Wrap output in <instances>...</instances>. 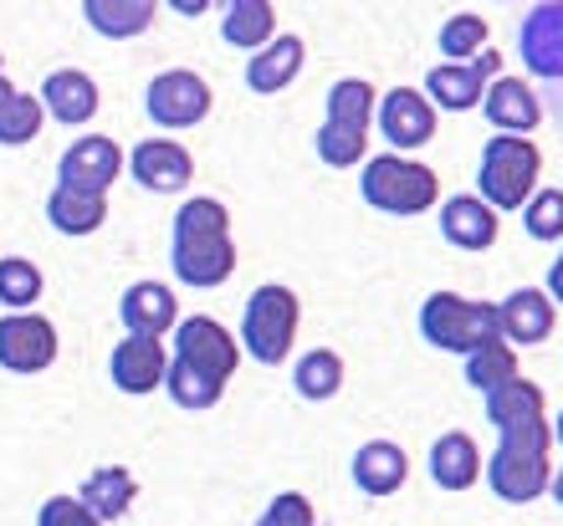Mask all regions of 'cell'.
I'll list each match as a JSON object with an SVG mask.
<instances>
[{"label": "cell", "mask_w": 563, "mask_h": 526, "mask_svg": "<svg viewBox=\"0 0 563 526\" xmlns=\"http://www.w3.org/2000/svg\"><path fill=\"white\" fill-rule=\"evenodd\" d=\"M169 266L185 287H221L236 271V246H231V215L221 200L195 194L175 210L169 231Z\"/></svg>", "instance_id": "6da1fadb"}, {"label": "cell", "mask_w": 563, "mask_h": 526, "mask_svg": "<svg viewBox=\"0 0 563 526\" xmlns=\"http://www.w3.org/2000/svg\"><path fill=\"white\" fill-rule=\"evenodd\" d=\"M358 194L379 215L410 220L441 205V175L420 159H405V154H374L358 169Z\"/></svg>", "instance_id": "7a4b0ae2"}, {"label": "cell", "mask_w": 563, "mask_h": 526, "mask_svg": "<svg viewBox=\"0 0 563 526\" xmlns=\"http://www.w3.org/2000/svg\"><path fill=\"white\" fill-rule=\"evenodd\" d=\"M297 327H302V302H297L292 287L267 281L246 296V312H241V348L252 352V363L277 368L292 358Z\"/></svg>", "instance_id": "3957f363"}, {"label": "cell", "mask_w": 563, "mask_h": 526, "mask_svg": "<svg viewBox=\"0 0 563 526\" xmlns=\"http://www.w3.org/2000/svg\"><path fill=\"white\" fill-rule=\"evenodd\" d=\"M538 169H543V154H538L533 138L492 133V144L482 148V164H476V194H482L497 215L522 210L528 194L538 190Z\"/></svg>", "instance_id": "277c9868"}, {"label": "cell", "mask_w": 563, "mask_h": 526, "mask_svg": "<svg viewBox=\"0 0 563 526\" xmlns=\"http://www.w3.org/2000/svg\"><path fill=\"white\" fill-rule=\"evenodd\" d=\"M420 337H426L430 348L466 358L487 337H503L497 333V302H472V296H461V292H430L420 302Z\"/></svg>", "instance_id": "5b68a950"}, {"label": "cell", "mask_w": 563, "mask_h": 526, "mask_svg": "<svg viewBox=\"0 0 563 526\" xmlns=\"http://www.w3.org/2000/svg\"><path fill=\"white\" fill-rule=\"evenodd\" d=\"M518 61L543 82V113H563V0H538L518 21Z\"/></svg>", "instance_id": "8992f818"}, {"label": "cell", "mask_w": 563, "mask_h": 526, "mask_svg": "<svg viewBox=\"0 0 563 526\" xmlns=\"http://www.w3.org/2000/svg\"><path fill=\"white\" fill-rule=\"evenodd\" d=\"M492 77H503V52L487 46V52H476L472 61H441V67H430L426 72V98L435 113H472L482 108L487 98Z\"/></svg>", "instance_id": "52a82bcc"}, {"label": "cell", "mask_w": 563, "mask_h": 526, "mask_svg": "<svg viewBox=\"0 0 563 526\" xmlns=\"http://www.w3.org/2000/svg\"><path fill=\"white\" fill-rule=\"evenodd\" d=\"M210 82L190 67H169L144 88V108L159 128H195L200 117H210Z\"/></svg>", "instance_id": "ba28073f"}, {"label": "cell", "mask_w": 563, "mask_h": 526, "mask_svg": "<svg viewBox=\"0 0 563 526\" xmlns=\"http://www.w3.org/2000/svg\"><path fill=\"white\" fill-rule=\"evenodd\" d=\"M487 481H492V496L507 501V506H528L549 491L553 481V466H549V450H533V445H512L503 439L497 455L487 460Z\"/></svg>", "instance_id": "9c48e42d"}, {"label": "cell", "mask_w": 563, "mask_h": 526, "mask_svg": "<svg viewBox=\"0 0 563 526\" xmlns=\"http://www.w3.org/2000/svg\"><path fill=\"white\" fill-rule=\"evenodd\" d=\"M374 123L385 133L389 154H410V148H426L441 128V113L430 108V98L420 88H389L374 108Z\"/></svg>", "instance_id": "30bf717a"}, {"label": "cell", "mask_w": 563, "mask_h": 526, "mask_svg": "<svg viewBox=\"0 0 563 526\" xmlns=\"http://www.w3.org/2000/svg\"><path fill=\"white\" fill-rule=\"evenodd\" d=\"M175 363H185V368H195V373H206V379L225 383L241 363V343L225 333L221 322L185 317V322H175Z\"/></svg>", "instance_id": "8fae6325"}, {"label": "cell", "mask_w": 563, "mask_h": 526, "mask_svg": "<svg viewBox=\"0 0 563 526\" xmlns=\"http://www.w3.org/2000/svg\"><path fill=\"white\" fill-rule=\"evenodd\" d=\"M57 363V327L42 312H11L0 322V368L5 373H42Z\"/></svg>", "instance_id": "7c38bea8"}, {"label": "cell", "mask_w": 563, "mask_h": 526, "mask_svg": "<svg viewBox=\"0 0 563 526\" xmlns=\"http://www.w3.org/2000/svg\"><path fill=\"white\" fill-rule=\"evenodd\" d=\"M123 175V148L103 133H88L77 138L67 154L57 159V184L77 194H108V184Z\"/></svg>", "instance_id": "4fadbf2b"}, {"label": "cell", "mask_w": 563, "mask_h": 526, "mask_svg": "<svg viewBox=\"0 0 563 526\" xmlns=\"http://www.w3.org/2000/svg\"><path fill=\"white\" fill-rule=\"evenodd\" d=\"M553 322H559V307L549 302L543 287H518L497 302V333L512 348H533V343H549Z\"/></svg>", "instance_id": "5bb4252c"}, {"label": "cell", "mask_w": 563, "mask_h": 526, "mask_svg": "<svg viewBox=\"0 0 563 526\" xmlns=\"http://www.w3.org/2000/svg\"><path fill=\"white\" fill-rule=\"evenodd\" d=\"M129 175L154 194H179V190H190L195 159H190V148L175 144V138H144L129 154Z\"/></svg>", "instance_id": "9a60e30c"}, {"label": "cell", "mask_w": 563, "mask_h": 526, "mask_svg": "<svg viewBox=\"0 0 563 526\" xmlns=\"http://www.w3.org/2000/svg\"><path fill=\"white\" fill-rule=\"evenodd\" d=\"M482 113L497 133H512V138H528V133L543 123V98L533 92L528 77H492L487 98H482Z\"/></svg>", "instance_id": "2e32d148"}, {"label": "cell", "mask_w": 563, "mask_h": 526, "mask_svg": "<svg viewBox=\"0 0 563 526\" xmlns=\"http://www.w3.org/2000/svg\"><path fill=\"white\" fill-rule=\"evenodd\" d=\"M164 368H169V358H164V343L159 337H139L129 333L113 348V358H108V373H113V383H119L123 394H154L164 383Z\"/></svg>", "instance_id": "e0dca14e"}, {"label": "cell", "mask_w": 563, "mask_h": 526, "mask_svg": "<svg viewBox=\"0 0 563 526\" xmlns=\"http://www.w3.org/2000/svg\"><path fill=\"white\" fill-rule=\"evenodd\" d=\"M497 225H503V215L482 194H451V200H441V235L456 250H472V256L487 250L497 240Z\"/></svg>", "instance_id": "ac0fdd59"}, {"label": "cell", "mask_w": 563, "mask_h": 526, "mask_svg": "<svg viewBox=\"0 0 563 526\" xmlns=\"http://www.w3.org/2000/svg\"><path fill=\"white\" fill-rule=\"evenodd\" d=\"M119 317H123V327L139 337H164L179 322V302L164 281H134L119 302Z\"/></svg>", "instance_id": "d6986e66"}, {"label": "cell", "mask_w": 563, "mask_h": 526, "mask_svg": "<svg viewBox=\"0 0 563 526\" xmlns=\"http://www.w3.org/2000/svg\"><path fill=\"white\" fill-rule=\"evenodd\" d=\"M405 475H410V455H405L395 439H369V445H358L354 485L364 491V496H374V501L395 496V491L405 485Z\"/></svg>", "instance_id": "ffe728a7"}, {"label": "cell", "mask_w": 563, "mask_h": 526, "mask_svg": "<svg viewBox=\"0 0 563 526\" xmlns=\"http://www.w3.org/2000/svg\"><path fill=\"white\" fill-rule=\"evenodd\" d=\"M302 61H308V42L302 36H272L262 52H252L246 61V88L272 98V92L292 88V77L302 72Z\"/></svg>", "instance_id": "44dd1931"}, {"label": "cell", "mask_w": 563, "mask_h": 526, "mask_svg": "<svg viewBox=\"0 0 563 526\" xmlns=\"http://www.w3.org/2000/svg\"><path fill=\"white\" fill-rule=\"evenodd\" d=\"M42 108L57 123L77 128V123H88L98 113V82L88 72H77V67H62V72H46L42 77Z\"/></svg>", "instance_id": "7402d4cb"}, {"label": "cell", "mask_w": 563, "mask_h": 526, "mask_svg": "<svg viewBox=\"0 0 563 526\" xmlns=\"http://www.w3.org/2000/svg\"><path fill=\"white\" fill-rule=\"evenodd\" d=\"M430 481L441 485V491H466V485H476V475H482V450H476L472 435H461V429H445L435 445H430Z\"/></svg>", "instance_id": "603a6c76"}, {"label": "cell", "mask_w": 563, "mask_h": 526, "mask_svg": "<svg viewBox=\"0 0 563 526\" xmlns=\"http://www.w3.org/2000/svg\"><path fill=\"white\" fill-rule=\"evenodd\" d=\"M159 0H82V21L108 42H134L154 26Z\"/></svg>", "instance_id": "cb8c5ba5"}, {"label": "cell", "mask_w": 563, "mask_h": 526, "mask_svg": "<svg viewBox=\"0 0 563 526\" xmlns=\"http://www.w3.org/2000/svg\"><path fill=\"white\" fill-rule=\"evenodd\" d=\"M543 419V389H538L533 379H507L497 383V389H487V424L497 429V435H507V429H522V424Z\"/></svg>", "instance_id": "d4e9b609"}, {"label": "cell", "mask_w": 563, "mask_h": 526, "mask_svg": "<svg viewBox=\"0 0 563 526\" xmlns=\"http://www.w3.org/2000/svg\"><path fill=\"white\" fill-rule=\"evenodd\" d=\"M221 36L231 46H241V52H262V46L277 36V11H272V0H225Z\"/></svg>", "instance_id": "484cf974"}, {"label": "cell", "mask_w": 563, "mask_h": 526, "mask_svg": "<svg viewBox=\"0 0 563 526\" xmlns=\"http://www.w3.org/2000/svg\"><path fill=\"white\" fill-rule=\"evenodd\" d=\"M134 496H139V481L129 475L123 466H103V470H92L88 481H82V506H88L98 522H119L129 506H134Z\"/></svg>", "instance_id": "4316f807"}, {"label": "cell", "mask_w": 563, "mask_h": 526, "mask_svg": "<svg viewBox=\"0 0 563 526\" xmlns=\"http://www.w3.org/2000/svg\"><path fill=\"white\" fill-rule=\"evenodd\" d=\"M46 220H52V231L62 235H92L98 225L108 220V200L103 194H77V190H52L46 194Z\"/></svg>", "instance_id": "83f0119b"}, {"label": "cell", "mask_w": 563, "mask_h": 526, "mask_svg": "<svg viewBox=\"0 0 563 526\" xmlns=\"http://www.w3.org/2000/svg\"><path fill=\"white\" fill-rule=\"evenodd\" d=\"M292 389L302 399H312V404H323V399H333L343 389V358L333 348H312L302 352L292 363Z\"/></svg>", "instance_id": "f1b7e54d"}, {"label": "cell", "mask_w": 563, "mask_h": 526, "mask_svg": "<svg viewBox=\"0 0 563 526\" xmlns=\"http://www.w3.org/2000/svg\"><path fill=\"white\" fill-rule=\"evenodd\" d=\"M374 108H379V98H374V82H364V77H339V82L328 88V123L369 133Z\"/></svg>", "instance_id": "f546056e"}, {"label": "cell", "mask_w": 563, "mask_h": 526, "mask_svg": "<svg viewBox=\"0 0 563 526\" xmlns=\"http://www.w3.org/2000/svg\"><path fill=\"white\" fill-rule=\"evenodd\" d=\"M461 373H466V383H472V389H482V394H487V389H497V383L518 379V348H512V343H503V337H487L482 348L466 352Z\"/></svg>", "instance_id": "4dcf8cb0"}, {"label": "cell", "mask_w": 563, "mask_h": 526, "mask_svg": "<svg viewBox=\"0 0 563 526\" xmlns=\"http://www.w3.org/2000/svg\"><path fill=\"white\" fill-rule=\"evenodd\" d=\"M487 36L492 26L482 21L476 11H456L451 21L441 26V36H435V46H441L445 61H472L476 52H487Z\"/></svg>", "instance_id": "1f68e13d"}, {"label": "cell", "mask_w": 563, "mask_h": 526, "mask_svg": "<svg viewBox=\"0 0 563 526\" xmlns=\"http://www.w3.org/2000/svg\"><path fill=\"white\" fill-rule=\"evenodd\" d=\"M312 144H318V159H323L328 169H354V164L369 159V133L343 128V123H323Z\"/></svg>", "instance_id": "d6a6232c"}, {"label": "cell", "mask_w": 563, "mask_h": 526, "mask_svg": "<svg viewBox=\"0 0 563 526\" xmlns=\"http://www.w3.org/2000/svg\"><path fill=\"white\" fill-rule=\"evenodd\" d=\"M164 383H169V399L179 410H210V404H221V389H225V383L206 379V373H195V368L175 363V358L164 368Z\"/></svg>", "instance_id": "836d02e7"}, {"label": "cell", "mask_w": 563, "mask_h": 526, "mask_svg": "<svg viewBox=\"0 0 563 526\" xmlns=\"http://www.w3.org/2000/svg\"><path fill=\"white\" fill-rule=\"evenodd\" d=\"M42 117H46L42 98H31V92H15L11 103L0 108V144H5V148L31 144V138L42 133Z\"/></svg>", "instance_id": "e575fe53"}, {"label": "cell", "mask_w": 563, "mask_h": 526, "mask_svg": "<svg viewBox=\"0 0 563 526\" xmlns=\"http://www.w3.org/2000/svg\"><path fill=\"white\" fill-rule=\"evenodd\" d=\"M36 296H42V271H36V261L5 256V261H0V307L26 312Z\"/></svg>", "instance_id": "d590c367"}, {"label": "cell", "mask_w": 563, "mask_h": 526, "mask_svg": "<svg viewBox=\"0 0 563 526\" xmlns=\"http://www.w3.org/2000/svg\"><path fill=\"white\" fill-rule=\"evenodd\" d=\"M522 231L533 240H563V190H533L522 205Z\"/></svg>", "instance_id": "8d00e7d4"}, {"label": "cell", "mask_w": 563, "mask_h": 526, "mask_svg": "<svg viewBox=\"0 0 563 526\" xmlns=\"http://www.w3.org/2000/svg\"><path fill=\"white\" fill-rule=\"evenodd\" d=\"M256 526H318V516H312V501L297 496V491H282V496H272V506L262 512V522Z\"/></svg>", "instance_id": "74e56055"}, {"label": "cell", "mask_w": 563, "mask_h": 526, "mask_svg": "<svg viewBox=\"0 0 563 526\" xmlns=\"http://www.w3.org/2000/svg\"><path fill=\"white\" fill-rule=\"evenodd\" d=\"M36 526H103V522H98L77 496H52L42 512H36Z\"/></svg>", "instance_id": "f35d334b"}, {"label": "cell", "mask_w": 563, "mask_h": 526, "mask_svg": "<svg viewBox=\"0 0 563 526\" xmlns=\"http://www.w3.org/2000/svg\"><path fill=\"white\" fill-rule=\"evenodd\" d=\"M543 292H549V302H553V307H563V250H559V256H553L549 277H543Z\"/></svg>", "instance_id": "ab89813d"}, {"label": "cell", "mask_w": 563, "mask_h": 526, "mask_svg": "<svg viewBox=\"0 0 563 526\" xmlns=\"http://www.w3.org/2000/svg\"><path fill=\"white\" fill-rule=\"evenodd\" d=\"M216 0H169V11H179V15H206Z\"/></svg>", "instance_id": "60d3db41"}, {"label": "cell", "mask_w": 563, "mask_h": 526, "mask_svg": "<svg viewBox=\"0 0 563 526\" xmlns=\"http://www.w3.org/2000/svg\"><path fill=\"white\" fill-rule=\"evenodd\" d=\"M549 496H553V501H559V506H563V466L553 470V481H549Z\"/></svg>", "instance_id": "b9f144b4"}, {"label": "cell", "mask_w": 563, "mask_h": 526, "mask_svg": "<svg viewBox=\"0 0 563 526\" xmlns=\"http://www.w3.org/2000/svg\"><path fill=\"white\" fill-rule=\"evenodd\" d=\"M11 98H15V88H11V77H0V108L11 103Z\"/></svg>", "instance_id": "7bdbcfd3"}, {"label": "cell", "mask_w": 563, "mask_h": 526, "mask_svg": "<svg viewBox=\"0 0 563 526\" xmlns=\"http://www.w3.org/2000/svg\"><path fill=\"white\" fill-rule=\"evenodd\" d=\"M553 439H559V445H563V414H559V419H553Z\"/></svg>", "instance_id": "ee69618b"}, {"label": "cell", "mask_w": 563, "mask_h": 526, "mask_svg": "<svg viewBox=\"0 0 563 526\" xmlns=\"http://www.w3.org/2000/svg\"><path fill=\"white\" fill-rule=\"evenodd\" d=\"M0 77H5V57H0Z\"/></svg>", "instance_id": "f6af8a7d"}]
</instances>
